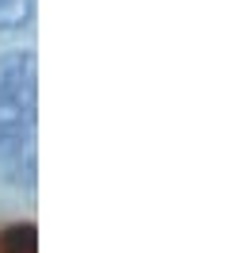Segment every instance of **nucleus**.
<instances>
[{"instance_id": "nucleus-1", "label": "nucleus", "mask_w": 245, "mask_h": 253, "mask_svg": "<svg viewBox=\"0 0 245 253\" xmlns=\"http://www.w3.org/2000/svg\"><path fill=\"white\" fill-rule=\"evenodd\" d=\"M0 253H35V226H8L0 230Z\"/></svg>"}]
</instances>
